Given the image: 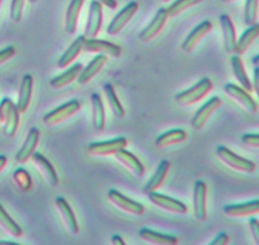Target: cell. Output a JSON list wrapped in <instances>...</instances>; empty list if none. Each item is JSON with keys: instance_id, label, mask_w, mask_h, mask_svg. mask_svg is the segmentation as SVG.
I'll use <instances>...</instances> for the list:
<instances>
[{"instance_id": "cell-1", "label": "cell", "mask_w": 259, "mask_h": 245, "mask_svg": "<svg viewBox=\"0 0 259 245\" xmlns=\"http://www.w3.org/2000/svg\"><path fill=\"white\" fill-rule=\"evenodd\" d=\"M217 156L219 158V161L223 164L228 167V168L233 169L235 172H239V173H254L255 169H257V164L254 163L250 159L244 158V157L239 156V154L234 153L233 151H230L228 146L225 145H219L217 148Z\"/></svg>"}, {"instance_id": "cell-2", "label": "cell", "mask_w": 259, "mask_h": 245, "mask_svg": "<svg viewBox=\"0 0 259 245\" xmlns=\"http://www.w3.org/2000/svg\"><path fill=\"white\" fill-rule=\"evenodd\" d=\"M212 91V81L210 78L205 77L202 80H200L196 85L192 86L189 90H185L182 92L177 93L175 96V101L179 104L180 106H191L194 104H197L199 101H201L202 99L206 95H209Z\"/></svg>"}, {"instance_id": "cell-3", "label": "cell", "mask_w": 259, "mask_h": 245, "mask_svg": "<svg viewBox=\"0 0 259 245\" xmlns=\"http://www.w3.org/2000/svg\"><path fill=\"white\" fill-rule=\"evenodd\" d=\"M81 110V103L77 100H70L62 104L55 110L50 111L43 116V123L47 126H57L72 118Z\"/></svg>"}, {"instance_id": "cell-4", "label": "cell", "mask_w": 259, "mask_h": 245, "mask_svg": "<svg viewBox=\"0 0 259 245\" xmlns=\"http://www.w3.org/2000/svg\"><path fill=\"white\" fill-rule=\"evenodd\" d=\"M224 91L245 113L250 114V115H255L258 113V103L250 96V92H248L247 90L235 83H227L224 86Z\"/></svg>"}, {"instance_id": "cell-5", "label": "cell", "mask_w": 259, "mask_h": 245, "mask_svg": "<svg viewBox=\"0 0 259 245\" xmlns=\"http://www.w3.org/2000/svg\"><path fill=\"white\" fill-rule=\"evenodd\" d=\"M108 200L116 209L125 212V214L133 215V216H142L146 211V207H144L143 204L129 199V197H126L125 194L116 191V189H110L108 192Z\"/></svg>"}, {"instance_id": "cell-6", "label": "cell", "mask_w": 259, "mask_h": 245, "mask_svg": "<svg viewBox=\"0 0 259 245\" xmlns=\"http://www.w3.org/2000/svg\"><path fill=\"white\" fill-rule=\"evenodd\" d=\"M56 209H57L58 215L61 217V221H62L63 226H65L66 231L68 232L72 236H76L80 232V227H78L77 217H76L75 212H73L72 207L70 206V204L67 202V200L65 197L60 196L55 200Z\"/></svg>"}, {"instance_id": "cell-7", "label": "cell", "mask_w": 259, "mask_h": 245, "mask_svg": "<svg viewBox=\"0 0 259 245\" xmlns=\"http://www.w3.org/2000/svg\"><path fill=\"white\" fill-rule=\"evenodd\" d=\"M147 194H148V200L154 205V206L159 207V209L168 212V214L185 215L189 211V209H187V206L184 202L179 201V200L174 199V197L158 193L157 191L149 192V193Z\"/></svg>"}, {"instance_id": "cell-8", "label": "cell", "mask_w": 259, "mask_h": 245, "mask_svg": "<svg viewBox=\"0 0 259 245\" xmlns=\"http://www.w3.org/2000/svg\"><path fill=\"white\" fill-rule=\"evenodd\" d=\"M82 51L88 53L109 56L113 58H119L121 56L120 45L109 42V40L98 39V38H85Z\"/></svg>"}, {"instance_id": "cell-9", "label": "cell", "mask_w": 259, "mask_h": 245, "mask_svg": "<svg viewBox=\"0 0 259 245\" xmlns=\"http://www.w3.org/2000/svg\"><path fill=\"white\" fill-rule=\"evenodd\" d=\"M128 146V140L124 136H119V138L111 139V140L105 141H95L91 143L88 146L89 154L94 157H108L114 156L120 149H124Z\"/></svg>"}, {"instance_id": "cell-10", "label": "cell", "mask_w": 259, "mask_h": 245, "mask_svg": "<svg viewBox=\"0 0 259 245\" xmlns=\"http://www.w3.org/2000/svg\"><path fill=\"white\" fill-rule=\"evenodd\" d=\"M139 9V4L137 2H131L128 5L123 8L115 17L111 19L110 24L108 25L106 33L109 35H116L125 28V25L133 19Z\"/></svg>"}, {"instance_id": "cell-11", "label": "cell", "mask_w": 259, "mask_h": 245, "mask_svg": "<svg viewBox=\"0 0 259 245\" xmlns=\"http://www.w3.org/2000/svg\"><path fill=\"white\" fill-rule=\"evenodd\" d=\"M223 101L219 96H214V97L210 99L209 101L204 104L199 110L195 113V115L191 119V126L195 130H201L206 123L209 121V119L219 110V108L222 106Z\"/></svg>"}, {"instance_id": "cell-12", "label": "cell", "mask_w": 259, "mask_h": 245, "mask_svg": "<svg viewBox=\"0 0 259 245\" xmlns=\"http://www.w3.org/2000/svg\"><path fill=\"white\" fill-rule=\"evenodd\" d=\"M194 215L197 221L207 219V186L204 181H196L194 186Z\"/></svg>"}, {"instance_id": "cell-13", "label": "cell", "mask_w": 259, "mask_h": 245, "mask_svg": "<svg viewBox=\"0 0 259 245\" xmlns=\"http://www.w3.org/2000/svg\"><path fill=\"white\" fill-rule=\"evenodd\" d=\"M33 164L37 167V169L39 171V173L42 174L43 179L47 182V184L50 187H57L60 183V179H58L57 171L55 169L53 164L51 163L50 159H47V157L43 156L42 153H38L34 152L30 157Z\"/></svg>"}, {"instance_id": "cell-14", "label": "cell", "mask_w": 259, "mask_h": 245, "mask_svg": "<svg viewBox=\"0 0 259 245\" xmlns=\"http://www.w3.org/2000/svg\"><path fill=\"white\" fill-rule=\"evenodd\" d=\"M167 20H168V14H167L166 8L158 9V12L156 13L153 19L149 22V24L139 33V39L143 43H148L151 40H153L162 32V29L166 25Z\"/></svg>"}, {"instance_id": "cell-15", "label": "cell", "mask_w": 259, "mask_h": 245, "mask_svg": "<svg viewBox=\"0 0 259 245\" xmlns=\"http://www.w3.org/2000/svg\"><path fill=\"white\" fill-rule=\"evenodd\" d=\"M103 25V5L96 0L90 3L88 22L85 27V38H96Z\"/></svg>"}, {"instance_id": "cell-16", "label": "cell", "mask_w": 259, "mask_h": 245, "mask_svg": "<svg viewBox=\"0 0 259 245\" xmlns=\"http://www.w3.org/2000/svg\"><path fill=\"white\" fill-rule=\"evenodd\" d=\"M114 158L129 172V173L133 174L137 178H141V177L144 176V172H146V168H144L143 163L139 161L138 157L134 156L132 152L126 151V148L120 149L116 153H114Z\"/></svg>"}, {"instance_id": "cell-17", "label": "cell", "mask_w": 259, "mask_h": 245, "mask_svg": "<svg viewBox=\"0 0 259 245\" xmlns=\"http://www.w3.org/2000/svg\"><path fill=\"white\" fill-rule=\"evenodd\" d=\"M212 30V23L210 20H204V22L200 23L199 25L194 28L191 30L189 35L186 37V39L182 43V51L185 53H191L195 48L197 47L200 42L209 34Z\"/></svg>"}, {"instance_id": "cell-18", "label": "cell", "mask_w": 259, "mask_h": 245, "mask_svg": "<svg viewBox=\"0 0 259 245\" xmlns=\"http://www.w3.org/2000/svg\"><path fill=\"white\" fill-rule=\"evenodd\" d=\"M223 212L228 217H232V219H243V217L257 216L259 214V201L258 200H254V201L243 202V204L227 205L223 209Z\"/></svg>"}, {"instance_id": "cell-19", "label": "cell", "mask_w": 259, "mask_h": 245, "mask_svg": "<svg viewBox=\"0 0 259 245\" xmlns=\"http://www.w3.org/2000/svg\"><path fill=\"white\" fill-rule=\"evenodd\" d=\"M39 136L40 131L39 129L32 128L28 133L27 138H25L24 143L22 144V146L19 148V151L15 154V162L19 164L25 163L28 159H30L32 154L34 153L35 149H37L38 143H39Z\"/></svg>"}, {"instance_id": "cell-20", "label": "cell", "mask_w": 259, "mask_h": 245, "mask_svg": "<svg viewBox=\"0 0 259 245\" xmlns=\"http://www.w3.org/2000/svg\"><path fill=\"white\" fill-rule=\"evenodd\" d=\"M219 22H220V27H222L225 52L229 53V55H233V53H234L235 44H237V39H238L234 23H233L232 18H230L228 14L220 15Z\"/></svg>"}, {"instance_id": "cell-21", "label": "cell", "mask_w": 259, "mask_h": 245, "mask_svg": "<svg viewBox=\"0 0 259 245\" xmlns=\"http://www.w3.org/2000/svg\"><path fill=\"white\" fill-rule=\"evenodd\" d=\"M106 62H108V57H106V56H95V57L89 62L88 66L82 67V70H81L80 75H78L77 77V82L80 83V85H86L88 82H90V81L103 70L104 66L106 65Z\"/></svg>"}, {"instance_id": "cell-22", "label": "cell", "mask_w": 259, "mask_h": 245, "mask_svg": "<svg viewBox=\"0 0 259 245\" xmlns=\"http://www.w3.org/2000/svg\"><path fill=\"white\" fill-rule=\"evenodd\" d=\"M82 67L83 65H81V63H76L71 67H67L61 75L56 76L50 81V86L53 90H61V88L67 87V86H70L71 83L77 80Z\"/></svg>"}, {"instance_id": "cell-23", "label": "cell", "mask_w": 259, "mask_h": 245, "mask_svg": "<svg viewBox=\"0 0 259 245\" xmlns=\"http://www.w3.org/2000/svg\"><path fill=\"white\" fill-rule=\"evenodd\" d=\"M83 3H85V0H71L70 2L65 17V30L67 34L73 35L77 30L78 19H80Z\"/></svg>"}, {"instance_id": "cell-24", "label": "cell", "mask_w": 259, "mask_h": 245, "mask_svg": "<svg viewBox=\"0 0 259 245\" xmlns=\"http://www.w3.org/2000/svg\"><path fill=\"white\" fill-rule=\"evenodd\" d=\"M32 93H33V77L32 75L27 73L23 76L22 83H20L19 88V96H18L17 101V109L19 110L20 114L27 113L28 108L30 105V100H32Z\"/></svg>"}, {"instance_id": "cell-25", "label": "cell", "mask_w": 259, "mask_h": 245, "mask_svg": "<svg viewBox=\"0 0 259 245\" xmlns=\"http://www.w3.org/2000/svg\"><path fill=\"white\" fill-rule=\"evenodd\" d=\"M169 168H171V163L168 161H162L161 163L157 167L156 172L153 173V176L149 178V181L147 182L146 186H144L143 192L144 193H149V192L158 191L162 187V184L166 181V177L168 176Z\"/></svg>"}, {"instance_id": "cell-26", "label": "cell", "mask_w": 259, "mask_h": 245, "mask_svg": "<svg viewBox=\"0 0 259 245\" xmlns=\"http://www.w3.org/2000/svg\"><path fill=\"white\" fill-rule=\"evenodd\" d=\"M230 63H232V71L233 75H234L235 80L238 81L240 87H243L244 90H247L248 92H252L253 91V82L252 80L248 76L247 70H245V66L243 63V60L240 56H233L232 60H230Z\"/></svg>"}, {"instance_id": "cell-27", "label": "cell", "mask_w": 259, "mask_h": 245, "mask_svg": "<svg viewBox=\"0 0 259 245\" xmlns=\"http://www.w3.org/2000/svg\"><path fill=\"white\" fill-rule=\"evenodd\" d=\"M139 237L143 241L148 242L152 245H176L179 244V237L174 236V235L168 234H162V232L153 231L151 229H144L139 230Z\"/></svg>"}, {"instance_id": "cell-28", "label": "cell", "mask_w": 259, "mask_h": 245, "mask_svg": "<svg viewBox=\"0 0 259 245\" xmlns=\"http://www.w3.org/2000/svg\"><path fill=\"white\" fill-rule=\"evenodd\" d=\"M186 139L187 133L184 129H172V130H168L157 136L156 140H154V145L161 149L168 148V146L184 143V141H186Z\"/></svg>"}, {"instance_id": "cell-29", "label": "cell", "mask_w": 259, "mask_h": 245, "mask_svg": "<svg viewBox=\"0 0 259 245\" xmlns=\"http://www.w3.org/2000/svg\"><path fill=\"white\" fill-rule=\"evenodd\" d=\"M258 35H259V25L255 23V24L250 25V27L248 28L242 35H240L239 39H237L234 55L243 56L244 53H247L248 51H249V48L254 44Z\"/></svg>"}, {"instance_id": "cell-30", "label": "cell", "mask_w": 259, "mask_h": 245, "mask_svg": "<svg viewBox=\"0 0 259 245\" xmlns=\"http://www.w3.org/2000/svg\"><path fill=\"white\" fill-rule=\"evenodd\" d=\"M83 40H85V35H80V37L76 38V39L71 43L70 47L63 52V55L61 56L60 60L57 61L58 68H67L68 66H71L75 62L76 58H77L78 56H80V53L82 52Z\"/></svg>"}, {"instance_id": "cell-31", "label": "cell", "mask_w": 259, "mask_h": 245, "mask_svg": "<svg viewBox=\"0 0 259 245\" xmlns=\"http://www.w3.org/2000/svg\"><path fill=\"white\" fill-rule=\"evenodd\" d=\"M91 109H93V124L95 130L103 131L106 124L105 106H104L103 99L99 93L94 92L91 95Z\"/></svg>"}, {"instance_id": "cell-32", "label": "cell", "mask_w": 259, "mask_h": 245, "mask_svg": "<svg viewBox=\"0 0 259 245\" xmlns=\"http://www.w3.org/2000/svg\"><path fill=\"white\" fill-rule=\"evenodd\" d=\"M0 227L7 235L12 237H20L23 235L22 227L18 225V222L10 216L7 212V210L0 205Z\"/></svg>"}, {"instance_id": "cell-33", "label": "cell", "mask_w": 259, "mask_h": 245, "mask_svg": "<svg viewBox=\"0 0 259 245\" xmlns=\"http://www.w3.org/2000/svg\"><path fill=\"white\" fill-rule=\"evenodd\" d=\"M104 92H105L109 108H110L114 116H116V118L119 119H123L124 116H125V110H124L123 105H121L120 100H119L118 95H116L114 86L111 85V83H105V85H104Z\"/></svg>"}, {"instance_id": "cell-34", "label": "cell", "mask_w": 259, "mask_h": 245, "mask_svg": "<svg viewBox=\"0 0 259 245\" xmlns=\"http://www.w3.org/2000/svg\"><path fill=\"white\" fill-rule=\"evenodd\" d=\"M19 118L20 113L17 109V105H15L9 113V115H8V118L5 119L4 123H3V125H4L3 131H4V134L8 138H13L17 134L18 128H19Z\"/></svg>"}, {"instance_id": "cell-35", "label": "cell", "mask_w": 259, "mask_h": 245, "mask_svg": "<svg viewBox=\"0 0 259 245\" xmlns=\"http://www.w3.org/2000/svg\"><path fill=\"white\" fill-rule=\"evenodd\" d=\"M202 0H175L168 8H167V14L168 18H175L181 15L182 13H185L186 10L191 9L195 5H199Z\"/></svg>"}, {"instance_id": "cell-36", "label": "cell", "mask_w": 259, "mask_h": 245, "mask_svg": "<svg viewBox=\"0 0 259 245\" xmlns=\"http://www.w3.org/2000/svg\"><path fill=\"white\" fill-rule=\"evenodd\" d=\"M13 181H14L15 186L22 192H29L33 187L32 177H30L29 172L25 171L24 168H18L17 171H14Z\"/></svg>"}, {"instance_id": "cell-37", "label": "cell", "mask_w": 259, "mask_h": 245, "mask_svg": "<svg viewBox=\"0 0 259 245\" xmlns=\"http://www.w3.org/2000/svg\"><path fill=\"white\" fill-rule=\"evenodd\" d=\"M259 0H245L244 5V24L250 27L255 24L258 19Z\"/></svg>"}, {"instance_id": "cell-38", "label": "cell", "mask_w": 259, "mask_h": 245, "mask_svg": "<svg viewBox=\"0 0 259 245\" xmlns=\"http://www.w3.org/2000/svg\"><path fill=\"white\" fill-rule=\"evenodd\" d=\"M24 4L25 0H12V4H10V19H12V22L19 23L22 20Z\"/></svg>"}, {"instance_id": "cell-39", "label": "cell", "mask_w": 259, "mask_h": 245, "mask_svg": "<svg viewBox=\"0 0 259 245\" xmlns=\"http://www.w3.org/2000/svg\"><path fill=\"white\" fill-rule=\"evenodd\" d=\"M14 106L15 104L10 99H3L2 103H0V123H4L5 119L8 118V115H9V113Z\"/></svg>"}, {"instance_id": "cell-40", "label": "cell", "mask_w": 259, "mask_h": 245, "mask_svg": "<svg viewBox=\"0 0 259 245\" xmlns=\"http://www.w3.org/2000/svg\"><path fill=\"white\" fill-rule=\"evenodd\" d=\"M242 143L247 146H252V148L257 149L259 146V135L258 134H244L242 136Z\"/></svg>"}, {"instance_id": "cell-41", "label": "cell", "mask_w": 259, "mask_h": 245, "mask_svg": "<svg viewBox=\"0 0 259 245\" xmlns=\"http://www.w3.org/2000/svg\"><path fill=\"white\" fill-rule=\"evenodd\" d=\"M14 56H15V48L12 47V45H9V47H7V48H4V50L0 51V66L4 65V63H7L8 61L12 60Z\"/></svg>"}, {"instance_id": "cell-42", "label": "cell", "mask_w": 259, "mask_h": 245, "mask_svg": "<svg viewBox=\"0 0 259 245\" xmlns=\"http://www.w3.org/2000/svg\"><path fill=\"white\" fill-rule=\"evenodd\" d=\"M249 230L254 244H259V221L255 217H252L249 220Z\"/></svg>"}, {"instance_id": "cell-43", "label": "cell", "mask_w": 259, "mask_h": 245, "mask_svg": "<svg viewBox=\"0 0 259 245\" xmlns=\"http://www.w3.org/2000/svg\"><path fill=\"white\" fill-rule=\"evenodd\" d=\"M229 241H230L229 235L225 234V232H220V234L218 235L211 242H210V245H228L229 244Z\"/></svg>"}, {"instance_id": "cell-44", "label": "cell", "mask_w": 259, "mask_h": 245, "mask_svg": "<svg viewBox=\"0 0 259 245\" xmlns=\"http://www.w3.org/2000/svg\"><path fill=\"white\" fill-rule=\"evenodd\" d=\"M96 2H99L101 5H104V7L109 8V9L111 10L118 8V3H116V0H96Z\"/></svg>"}, {"instance_id": "cell-45", "label": "cell", "mask_w": 259, "mask_h": 245, "mask_svg": "<svg viewBox=\"0 0 259 245\" xmlns=\"http://www.w3.org/2000/svg\"><path fill=\"white\" fill-rule=\"evenodd\" d=\"M111 242H113L114 245H125V241H124L123 237H121L120 235H114V236L111 237Z\"/></svg>"}, {"instance_id": "cell-46", "label": "cell", "mask_w": 259, "mask_h": 245, "mask_svg": "<svg viewBox=\"0 0 259 245\" xmlns=\"http://www.w3.org/2000/svg\"><path fill=\"white\" fill-rule=\"evenodd\" d=\"M8 163V158L5 156H0V173L4 171V168L7 167Z\"/></svg>"}, {"instance_id": "cell-47", "label": "cell", "mask_w": 259, "mask_h": 245, "mask_svg": "<svg viewBox=\"0 0 259 245\" xmlns=\"http://www.w3.org/2000/svg\"><path fill=\"white\" fill-rule=\"evenodd\" d=\"M258 76H259V71H258V66H255V70H254V83H253V90L258 91Z\"/></svg>"}, {"instance_id": "cell-48", "label": "cell", "mask_w": 259, "mask_h": 245, "mask_svg": "<svg viewBox=\"0 0 259 245\" xmlns=\"http://www.w3.org/2000/svg\"><path fill=\"white\" fill-rule=\"evenodd\" d=\"M0 245H20L17 241H9V240H0Z\"/></svg>"}, {"instance_id": "cell-49", "label": "cell", "mask_w": 259, "mask_h": 245, "mask_svg": "<svg viewBox=\"0 0 259 245\" xmlns=\"http://www.w3.org/2000/svg\"><path fill=\"white\" fill-rule=\"evenodd\" d=\"M223 3H233V2H237V0H222Z\"/></svg>"}, {"instance_id": "cell-50", "label": "cell", "mask_w": 259, "mask_h": 245, "mask_svg": "<svg viewBox=\"0 0 259 245\" xmlns=\"http://www.w3.org/2000/svg\"><path fill=\"white\" fill-rule=\"evenodd\" d=\"M25 2H28V3H35V2H37V0H25Z\"/></svg>"}, {"instance_id": "cell-51", "label": "cell", "mask_w": 259, "mask_h": 245, "mask_svg": "<svg viewBox=\"0 0 259 245\" xmlns=\"http://www.w3.org/2000/svg\"><path fill=\"white\" fill-rule=\"evenodd\" d=\"M162 2H164V3H168L169 0H162Z\"/></svg>"}, {"instance_id": "cell-52", "label": "cell", "mask_w": 259, "mask_h": 245, "mask_svg": "<svg viewBox=\"0 0 259 245\" xmlns=\"http://www.w3.org/2000/svg\"><path fill=\"white\" fill-rule=\"evenodd\" d=\"M2 2H3V0H0V7H2Z\"/></svg>"}]
</instances>
